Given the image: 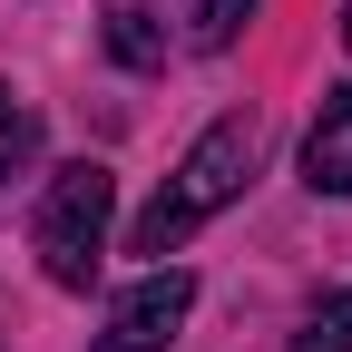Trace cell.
Masks as SVG:
<instances>
[{
    "instance_id": "obj_7",
    "label": "cell",
    "mask_w": 352,
    "mask_h": 352,
    "mask_svg": "<svg viewBox=\"0 0 352 352\" xmlns=\"http://www.w3.org/2000/svg\"><path fill=\"white\" fill-rule=\"evenodd\" d=\"M30 147H39V118L10 98V88H0V186H10V176L30 166Z\"/></svg>"
},
{
    "instance_id": "obj_2",
    "label": "cell",
    "mask_w": 352,
    "mask_h": 352,
    "mask_svg": "<svg viewBox=\"0 0 352 352\" xmlns=\"http://www.w3.org/2000/svg\"><path fill=\"white\" fill-rule=\"evenodd\" d=\"M108 215H118V176L98 157H78L50 176V196H39V264H50V284H88L98 274V245H108Z\"/></svg>"
},
{
    "instance_id": "obj_4",
    "label": "cell",
    "mask_w": 352,
    "mask_h": 352,
    "mask_svg": "<svg viewBox=\"0 0 352 352\" xmlns=\"http://www.w3.org/2000/svg\"><path fill=\"white\" fill-rule=\"evenodd\" d=\"M303 186L314 196H352V88H323L314 127H303Z\"/></svg>"
},
{
    "instance_id": "obj_3",
    "label": "cell",
    "mask_w": 352,
    "mask_h": 352,
    "mask_svg": "<svg viewBox=\"0 0 352 352\" xmlns=\"http://www.w3.org/2000/svg\"><path fill=\"white\" fill-rule=\"evenodd\" d=\"M186 303H196V274H176V264L138 274V284L118 294V314H108V342H98V352H166L176 323H186Z\"/></svg>"
},
{
    "instance_id": "obj_8",
    "label": "cell",
    "mask_w": 352,
    "mask_h": 352,
    "mask_svg": "<svg viewBox=\"0 0 352 352\" xmlns=\"http://www.w3.org/2000/svg\"><path fill=\"white\" fill-rule=\"evenodd\" d=\"M245 10H254V0H196V39H206V50H226V39L245 30Z\"/></svg>"
},
{
    "instance_id": "obj_5",
    "label": "cell",
    "mask_w": 352,
    "mask_h": 352,
    "mask_svg": "<svg viewBox=\"0 0 352 352\" xmlns=\"http://www.w3.org/2000/svg\"><path fill=\"white\" fill-rule=\"evenodd\" d=\"M294 352H352V284H342V294H323L314 314H303Z\"/></svg>"
},
{
    "instance_id": "obj_9",
    "label": "cell",
    "mask_w": 352,
    "mask_h": 352,
    "mask_svg": "<svg viewBox=\"0 0 352 352\" xmlns=\"http://www.w3.org/2000/svg\"><path fill=\"white\" fill-rule=\"evenodd\" d=\"M342 50H352V0H342Z\"/></svg>"
},
{
    "instance_id": "obj_6",
    "label": "cell",
    "mask_w": 352,
    "mask_h": 352,
    "mask_svg": "<svg viewBox=\"0 0 352 352\" xmlns=\"http://www.w3.org/2000/svg\"><path fill=\"white\" fill-rule=\"evenodd\" d=\"M108 50H118L127 69H157V50H166V39L147 30V10H138V0H118V10H108Z\"/></svg>"
},
{
    "instance_id": "obj_1",
    "label": "cell",
    "mask_w": 352,
    "mask_h": 352,
    "mask_svg": "<svg viewBox=\"0 0 352 352\" xmlns=\"http://www.w3.org/2000/svg\"><path fill=\"white\" fill-rule=\"evenodd\" d=\"M254 157H264V127H254V118H215L206 138L176 157V176L157 186V206L138 215V226H127V254H157V264H166V254L186 245L215 206H235V196H245Z\"/></svg>"
}]
</instances>
